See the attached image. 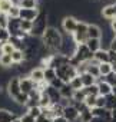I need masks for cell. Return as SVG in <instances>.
Wrapping results in <instances>:
<instances>
[{
  "label": "cell",
  "instance_id": "6da1fadb",
  "mask_svg": "<svg viewBox=\"0 0 116 122\" xmlns=\"http://www.w3.org/2000/svg\"><path fill=\"white\" fill-rule=\"evenodd\" d=\"M42 40V45L52 53V55H56L59 53L60 50V46H62V40H63V35L57 30V27H50L47 26L46 32L43 33V36L40 37Z\"/></svg>",
  "mask_w": 116,
  "mask_h": 122
},
{
  "label": "cell",
  "instance_id": "7a4b0ae2",
  "mask_svg": "<svg viewBox=\"0 0 116 122\" xmlns=\"http://www.w3.org/2000/svg\"><path fill=\"white\" fill-rule=\"evenodd\" d=\"M46 29H47V12L39 9V15L33 20V27L30 32V36L40 39L43 36V33L46 32Z\"/></svg>",
  "mask_w": 116,
  "mask_h": 122
},
{
  "label": "cell",
  "instance_id": "3957f363",
  "mask_svg": "<svg viewBox=\"0 0 116 122\" xmlns=\"http://www.w3.org/2000/svg\"><path fill=\"white\" fill-rule=\"evenodd\" d=\"M76 75H79L77 73V69L75 66H72L70 63H66V65H63V66H60V68L56 69V76L59 78L63 83H69Z\"/></svg>",
  "mask_w": 116,
  "mask_h": 122
},
{
  "label": "cell",
  "instance_id": "277c9868",
  "mask_svg": "<svg viewBox=\"0 0 116 122\" xmlns=\"http://www.w3.org/2000/svg\"><path fill=\"white\" fill-rule=\"evenodd\" d=\"M72 39L76 45H83L87 42V23L86 22H80L77 23V27L75 30V33L72 35Z\"/></svg>",
  "mask_w": 116,
  "mask_h": 122
},
{
  "label": "cell",
  "instance_id": "5b68a950",
  "mask_svg": "<svg viewBox=\"0 0 116 122\" xmlns=\"http://www.w3.org/2000/svg\"><path fill=\"white\" fill-rule=\"evenodd\" d=\"M77 23H79L77 17H75V16H65L62 19V29H63L65 35H70L72 36L75 33L76 27H77Z\"/></svg>",
  "mask_w": 116,
  "mask_h": 122
},
{
  "label": "cell",
  "instance_id": "8992f818",
  "mask_svg": "<svg viewBox=\"0 0 116 122\" xmlns=\"http://www.w3.org/2000/svg\"><path fill=\"white\" fill-rule=\"evenodd\" d=\"M6 89H7V95H9L10 99L16 98V96L22 92V91H20V81H19V76H12V78L9 79V82H7Z\"/></svg>",
  "mask_w": 116,
  "mask_h": 122
},
{
  "label": "cell",
  "instance_id": "52a82bcc",
  "mask_svg": "<svg viewBox=\"0 0 116 122\" xmlns=\"http://www.w3.org/2000/svg\"><path fill=\"white\" fill-rule=\"evenodd\" d=\"M62 116H63L68 122H76V121H79L80 113H79V111H77L72 103H69V105L63 106V113H62Z\"/></svg>",
  "mask_w": 116,
  "mask_h": 122
},
{
  "label": "cell",
  "instance_id": "ba28073f",
  "mask_svg": "<svg viewBox=\"0 0 116 122\" xmlns=\"http://www.w3.org/2000/svg\"><path fill=\"white\" fill-rule=\"evenodd\" d=\"M19 81H20V91L23 92V93H30L32 91H34L36 88H37V85L29 78V76H19Z\"/></svg>",
  "mask_w": 116,
  "mask_h": 122
},
{
  "label": "cell",
  "instance_id": "9c48e42d",
  "mask_svg": "<svg viewBox=\"0 0 116 122\" xmlns=\"http://www.w3.org/2000/svg\"><path fill=\"white\" fill-rule=\"evenodd\" d=\"M39 15V7L37 9H20V15H19V19L20 20H29V22H33Z\"/></svg>",
  "mask_w": 116,
  "mask_h": 122
},
{
  "label": "cell",
  "instance_id": "30bf717a",
  "mask_svg": "<svg viewBox=\"0 0 116 122\" xmlns=\"http://www.w3.org/2000/svg\"><path fill=\"white\" fill-rule=\"evenodd\" d=\"M29 78H30L36 85L44 82V69H43L42 66H40V68H33V69L30 71V73H29Z\"/></svg>",
  "mask_w": 116,
  "mask_h": 122
},
{
  "label": "cell",
  "instance_id": "8fae6325",
  "mask_svg": "<svg viewBox=\"0 0 116 122\" xmlns=\"http://www.w3.org/2000/svg\"><path fill=\"white\" fill-rule=\"evenodd\" d=\"M44 92H46V95L49 96V99H50L52 105L60 103V101H62V96H60V92L57 91V89H54V88H52L50 85H47V86H46V89H44Z\"/></svg>",
  "mask_w": 116,
  "mask_h": 122
},
{
  "label": "cell",
  "instance_id": "7c38bea8",
  "mask_svg": "<svg viewBox=\"0 0 116 122\" xmlns=\"http://www.w3.org/2000/svg\"><path fill=\"white\" fill-rule=\"evenodd\" d=\"M100 15L103 19L106 20H113L116 17V9H115V5H105L102 9H100Z\"/></svg>",
  "mask_w": 116,
  "mask_h": 122
},
{
  "label": "cell",
  "instance_id": "4fadbf2b",
  "mask_svg": "<svg viewBox=\"0 0 116 122\" xmlns=\"http://www.w3.org/2000/svg\"><path fill=\"white\" fill-rule=\"evenodd\" d=\"M93 59L97 63H110L109 62V55H107V49H99L97 52L93 53Z\"/></svg>",
  "mask_w": 116,
  "mask_h": 122
},
{
  "label": "cell",
  "instance_id": "5bb4252c",
  "mask_svg": "<svg viewBox=\"0 0 116 122\" xmlns=\"http://www.w3.org/2000/svg\"><path fill=\"white\" fill-rule=\"evenodd\" d=\"M87 37L89 39H100L102 37V29L95 23L87 25Z\"/></svg>",
  "mask_w": 116,
  "mask_h": 122
},
{
  "label": "cell",
  "instance_id": "9a60e30c",
  "mask_svg": "<svg viewBox=\"0 0 116 122\" xmlns=\"http://www.w3.org/2000/svg\"><path fill=\"white\" fill-rule=\"evenodd\" d=\"M97 85V91H99V96H107L112 93V86L105 82V81H100V82H96Z\"/></svg>",
  "mask_w": 116,
  "mask_h": 122
},
{
  "label": "cell",
  "instance_id": "2e32d148",
  "mask_svg": "<svg viewBox=\"0 0 116 122\" xmlns=\"http://www.w3.org/2000/svg\"><path fill=\"white\" fill-rule=\"evenodd\" d=\"M16 118V115L7 109V108H0V122H12Z\"/></svg>",
  "mask_w": 116,
  "mask_h": 122
},
{
  "label": "cell",
  "instance_id": "e0dca14e",
  "mask_svg": "<svg viewBox=\"0 0 116 122\" xmlns=\"http://www.w3.org/2000/svg\"><path fill=\"white\" fill-rule=\"evenodd\" d=\"M79 76H80V81H82L83 88L92 86V85L96 83V78H93V76H92L90 73H87V72H82V73H79Z\"/></svg>",
  "mask_w": 116,
  "mask_h": 122
},
{
  "label": "cell",
  "instance_id": "ac0fdd59",
  "mask_svg": "<svg viewBox=\"0 0 116 122\" xmlns=\"http://www.w3.org/2000/svg\"><path fill=\"white\" fill-rule=\"evenodd\" d=\"M85 45L87 46V49H89L92 53H95V52H97L99 49H102V42H100V39H87V42H86Z\"/></svg>",
  "mask_w": 116,
  "mask_h": 122
},
{
  "label": "cell",
  "instance_id": "d6986e66",
  "mask_svg": "<svg viewBox=\"0 0 116 122\" xmlns=\"http://www.w3.org/2000/svg\"><path fill=\"white\" fill-rule=\"evenodd\" d=\"M20 9H37V0H17Z\"/></svg>",
  "mask_w": 116,
  "mask_h": 122
},
{
  "label": "cell",
  "instance_id": "ffe728a7",
  "mask_svg": "<svg viewBox=\"0 0 116 122\" xmlns=\"http://www.w3.org/2000/svg\"><path fill=\"white\" fill-rule=\"evenodd\" d=\"M59 92H60V96H62V99H72V96H73V89L69 86V83H65L60 89H59Z\"/></svg>",
  "mask_w": 116,
  "mask_h": 122
},
{
  "label": "cell",
  "instance_id": "44dd1931",
  "mask_svg": "<svg viewBox=\"0 0 116 122\" xmlns=\"http://www.w3.org/2000/svg\"><path fill=\"white\" fill-rule=\"evenodd\" d=\"M12 60H13V65H20L22 62H24V55L22 50L14 49L12 53Z\"/></svg>",
  "mask_w": 116,
  "mask_h": 122
},
{
  "label": "cell",
  "instance_id": "7402d4cb",
  "mask_svg": "<svg viewBox=\"0 0 116 122\" xmlns=\"http://www.w3.org/2000/svg\"><path fill=\"white\" fill-rule=\"evenodd\" d=\"M12 65H13L12 55H5V53H0V66H3V68H10Z\"/></svg>",
  "mask_w": 116,
  "mask_h": 122
},
{
  "label": "cell",
  "instance_id": "603a6c76",
  "mask_svg": "<svg viewBox=\"0 0 116 122\" xmlns=\"http://www.w3.org/2000/svg\"><path fill=\"white\" fill-rule=\"evenodd\" d=\"M13 5H14L13 0H0V13L7 15V12L12 9Z\"/></svg>",
  "mask_w": 116,
  "mask_h": 122
},
{
  "label": "cell",
  "instance_id": "cb8c5ba5",
  "mask_svg": "<svg viewBox=\"0 0 116 122\" xmlns=\"http://www.w3.org/2000/svg\"><path fill=\"white\" fill-rule=\"evenodd\" d=\"M39 106H40V108H46V109L52 106V102H50V99H49V96L46 95L44 91L40 93V98H39Z\"/></svg>",
  "mask_w": 116,
  "mask_h": 122
},
{
  "label": "cell",
  "instance_id": "d4e9b609",
  "mask_svg": "<svg viewBox=\"0 0 116 122\" xmlns=\"http://www.w3.org/2000/svg\"><path fill=\"white\" fill-rule=\"evenodd\" d=\"M43 69H44V82L49 85L54 78H57L56 76V71L52 69V68H43Z\"/></svg>",
  "mask_w": 116,
  "mask_h": 122
},
{
  "label": "cell",
  "instance_id": "484cf974",
  "mask_svg": "<svg viewBox=\"0 0 116 122\" xmlns=\"http://www.w3.org/2000/svg\"><path fill=\"white\" fill-rule=\"evenodd\" d=\"M13 101H14V103H17L19 106H26V103H27V101H29V95L20 92L16 98H13Z\"/></svg>",
  "mask_w": 116,
  "mask_h": 122
},
{
  "label": "cell",
  "instance_id": "4316f807",
  "mask_svg": "<svg viewBox=\"0 0 116 122\" xmlns=\"http://www.w3.org/2000/svg\"><path fill=\"white\" fill-rule=\"evenodd\" d=\"M97 68H99V75L103 76V78L107 76V75L112 72V66H110V63H99Z\"/></svg>",
  "mask_w": 116,
  "mask_h": 122
},
{
  "label": "cell",
  "instance_id": "83f0119b",
  "mask_svg": "<svg viewBox=\"0 0 116 122\" xmlns=\"http://www.w3.org/2000/svg\"><path fill=\"white\" fill-rule=\"evenodd\" d=\"M69 86H70L73 91H80V89H83V85H82L80 76H79V75H76V76L69 82Z\"/></svg>",
  "mask_w": 116,
  "mask_h": 122
},
{
  "label": "cell",
  "instance_id": "f1b7e54d",
  "mask_svg": "<svg viewBox=\"0 0 116 122\" xmlns=\"http://www.w3.org/2000/svg\"><path fill=\"white\" fill-rule=\"evenodd\" d=\"M106 109H107V111L116 109V96L112 95V93L106 96Z\"/></svg>",
  "mask_w": 116,
  "mask_h": 122
},
{
  "label": "cell",
  "instance_id": "f546056e",
  "mask_svg": "<svg viewBox=\"0 0 116 122\" xmlns=\"http://www.w3.org/2000/svg\"><path fill=\"white\" fill-rule=\"evenodd\" d=\"M83 92L86 93V96H99V91H97V85H92V86H86L83 88Z\"/></svg>",
  "mask_w": 116,
  "mask_h": 122
},
{
  "label": "cell",
  "instance_id": "4dcf8cb0",
  "mask_svg": "<svg viewBox=\"0 0 116 122\" xmlns=\"http://www.w3.org/2000/svg\"><path fill=\"white\" fill-rule=\"evenodd\" d=\"M19 15H20V7L14 3V5L12 6V9L7 12V17H9V19H19Z\"/></svg>",
  "mask_w": 116,
  "mask_h": 122
},
{
  "label": "cell",
  "instance_id": "1f68e13d",
  "mask_svg": "<svg viewBox=\"0 0 116 122\" xmlns=\"http://www.w3.org/2000/svg\"><path fill=\"white\" fill-rule=\"evenodd\" d=\"M85 99H86V93L83 92V89L73 92V96H72V101L73 102H85Z\"/></svg>",
  "mask_w": 116,
  "mask_h": 122
},
{
  "label": "cell",
  "instance_id": "d6a6232c",
  "mask_svg": "<svg viewBox=\"0 0 116 122\" xmlns=\"http://www.w3.org/2000/svg\"><path fill=\"white\" fill-rule=\"evenodd\" d=\"M14 50V47L9 43V42H5L0 45V53H5V55H12Z\"/></svg>",
  "mask_w": 116,
  "mask_h": 122
},
{
  "label": "cell",
  "instance_id": "836d02e7",
  "mask_svg": "<svg viewBox=\"0 0 116 122\" xmlns=\"http://www.w3.org/2000/svg\"><path fill=\"white\" fill-rule=\"evenodd\" d=\"M32 27H33V22H29V20H20V29H22L24 33L30 35Z\"/></svg>",
  "mask_w": 116,
  "mask_h": 122
},
{
  "label": "cell",
  "instance_id": "e575fe53",
  "mask_svg": "<svg viewBox=\"0 0 116 122\" xmlns=\"http://www.w3.org/2000/svg\"><path fill=\"white\" fill-rule=\"evenodd\" d=\"M26 113H29V115H30L32 118L37 119V118H39V116L42 115V109H40V106H33V108H29Z\"/></svg>",
  "mask_w": 116,
  "mask_h": 122
},
{
  "label": "cell",
  "instance_id": "d590c367",
  "mask_svg": "<svg viewBox=\"0 0 116 122\" xmlns=\"http://www.w3.org/2000/svg\"><path fill=\"white\" fill-rule=\"evenodd\" d=\"M93 116H92V112H90V109L89 108H86L82 113H80V116H79V121L80 122H89L90 119H92Z\"/></svg>",
  "mask_w": 116,
  "mask_h": 122
},
{
  "label": "cell",
  "instance_id": "8d00e7d4",
  "mask_svg": "<svg viewBox=\"0 0 116 122\" xmlns=\"http://www.w3.org/2000/svg\"><path fill=\"white\" fill-rule=\"evenodd\" d=\"M9 39H10V33L7 32V29H0V45L2 43H5V42H9Z\"/></svg>",
  "mask_w": 116,
  "mask_h": 122
},
{
  "label": "cell",
  "instance_id": "74e56055",
  "mask_svg": "<svg viewBox=\"0 0 116 122\" xmlns=\"http://www.w3.org/2000/svg\"><path fill=\"white\" fill-rule=\"evenodd\" d=\"M83 103H85L86 108H89V109L95 108V106H96V96H86V99H85Z\"/></svg>",
  "mask_w": 116,
  "mask_h": 122
},
{
  "label": "cell",
  "instance_id": "f35d334b",
  "mask_svg": "<svg viewBox=\"0 0 116 122\" xmlns=\"http://www.w3.org/2000/svg\"><path fill=\"white\" fill-rule=\"evenodd\" d=\"M105 82H107L112 88L116 86V73L115 72H110L107 76H105Z\"/></svg>",
  "mask_w": 116,
  "mask_h": 122
},
{
  "label": "cell",
  "instance_id": "ab89813d",
  "mask_svg": "<svg viewBox=\"0 0 116 122\" xmlns=\"http://www.w3.org/2000/svg\"><path fill=\"white\" fill-rule=\"evenodd\" d=\"M49 85H50L52 88H54V89H57V91H59V89H60V88H62V86H63L65 83H63V82H62V81H60L59 78H54V79H53V81H52V82H50Z\"/></svg>",
  "mask_w": 116,
  "mask_h": 122
},
{
  "label": "cell",
  "instance_id": "60d3db41",
  "mask_svg": "<svg viewBox=\"0 0 116 122\" xmlns=\"http://www.w3.org/2000/svg\"><path fill=\"white\" fill-rule=\"evenodd\" d=\"M96 108H106V96H96Z\"/></svg>",
  "mask_w": 116,
  "mask_h": 122
},
{
  "label": "cell",
  "instance_id": "b9f144b4",
  "mask_svg": "<svg viewBox=\"0 0 116 122\" xmlns=\"http://www.w3.org/2000/svg\"><path fill=\"white\" fill-rule=\"evenodd\" d=\"M7 22H9V17H7V15L0 13V27L6 29V26H7Z\"/></svg>",
  "mask_w": 116,
  "mask_h": 122
},
{
  "label": "cell",
  "instance_id": "7bdbcfd3",
  "mask_svg": "<svg viewBox=\"0 0 116 122\" xmlns=\"http://www.w3.org/2000/svg\"><path fill=\"white\" fill-rule=\"evenodd\" d=\"M20 121H22V122H34L36 119H34V118H32L29 113H26V112H24V113L20 116Z\"/></svg>",
  "mask_w": 116,
  "mask_h": 122
},
{
  "label": "cell",
  "instance_id": "ee69618b",
  "mask_svg": "<svg viewBox=\"0 0 116 122\" xmlns=\"http://www.w3.org/2000/svg\"><path fill=\"white\" fill-rule=\"evenodd\" d=\"M107 55H109V62L110 63H115L116 62V52L112 50V49H107Z\"/></svg>",
  "mask_w": 116,
  "mask_h": 122
},
{
  "label": "cell",
  "instance_id": "f6af8a7d",
  "mask_svg": "<svg viewBox=\"0 0 116 122\" xmlns=\"http://www.w3.org/2000/svg\"><path fill=\"white\" fill-rule=\"evenodd\" d=\"M50 121H52V119H49L47 116H44V115H40V116H39V118H37L34 122H50Z\"/></svg>",
  "mask_w": 116,
  "mask_h": 122
},
{
  "label": "cell",
  "instance_id": "bcb514c9",
  "mask_svg": "<svg viewBox=\"0 0 116 122\" xmlns=\"http://www.w3.org/2000/svg\"><path fill=\"white\" fill-rule=\"evenodd\" d=\"M109 49H112V50H115L116 52V36L112 39V42H110V46H109Z\"/></svg>",
  "mask_w": 116,
  "mask_h": 122
},
{
  "label": "cell",
  "instance_id": "7dc6e473",
  "mask_svg": "<svg viewBox=\"0 0 116 122\" xmlns=\"http://www.w3.org/2000/svg\"><path fill=\"white\" fill-rule=\"evenodd\" d=\"M50 122H68V121H66L63 116H57V118H53Z\"/></svg>",
  "mask_w": 116,
  "mask_h": 122
},
{
  "label": "cell",
  "instance_id": "c3c4849f",
  "mask_svg": "<svg viewBox=\"0 0 116 122\" xmlns=\"http://www.w3.org/2000/svg\"><path fill=\"white\" fill-rule=\"evenodd\" d=\"M110 29H112V30H113V33L116 35V17L110 22Z\"/></svg>",
  "mask_w": 116,
  "mask_h": 122
},
{
  "label": "cell",
  "instance_id": "681fc988",
  "mask_svg": "<svg viewBox=\"0 0 116 122\" xmlns=\"http://www.w3.org/2000/svg\"><path fill=\"white\" fill-rule=\"evenodd\" d=\"M110 115H112V119H110V122H116V109L110 111Z\"/></svg>",
  "mask_w": 116,
  "mask_h": 122
},
{
  "label": "cell",
  "instance_id": "f907efd6",
  "mask_svg": "<svg viewBox=\"0 0 116 122\" xmlns=\"http://www.w3.org/2000/svg\"><path fill=\"white\" fill-rule=\"evenodd\" d=\"M89 122H105V121H103L102 118H96V116H93V118H92Z\"/></svg>",
  "mask_w": 116,
  "mask_h": 122
},
{
  "label": "cell",
  "instance_id": "816d5d0a",
  "mask_svg": "<svg viewBox=\"0 0 116 122\" xmlns=\"http://www.w3.org/2000/svg\"><path fill=\"white\" fill-rule=\"evenodd\" d=\"M112 95H115V96H116V86H113V88H112Z\"/></svg>",
  "mask_w": 116,
  "mask_h": 122
},
{
  "label": "cell",
  "instance_id": "f5cc1de1",
  "mask_svg": "<svg viewBox=\"0 0 116 122\" xmlns=\"http://www.w3.org/2000/svg\"><path fill=\"white\" fill-rule=\"evenodd\" d=\"M12 122H22V121H20V118H17V116H16V118L12 121Z\"/></svg>",
  "mask_w": 116,
  "mask_h": 122
},
{
  "label": "cell",
  "instance_id": "db71d44e",
  "mask_svg": "<svg viewBox=\"0 0 116 122\" xmlns=\"http://www.w3.org/2000/svg\"><path fill=\"white\" fill-rule=\"evenodd\" d=\"M115 9H116V3H115Z\"/></svg>",
  "mask_w": 116,
  "mask_h": 122
},
{
  "label": "cell",
  "instance_id": "11a10c76",
  "mask_svg": "<svg viewBox=\"0 0 116 122\" xmlns=\"http://www.w3.org/2000/svg\"><path fill=\"white\" fill-rule=\"evenodd\" d=\"M76 122H80V121H76Z\"/></svg>",
  "mask_w": 116,
  "mask_h": 122
}]
</instances>
